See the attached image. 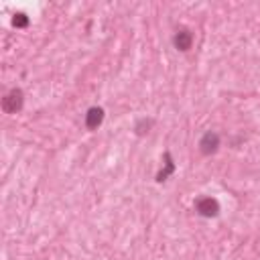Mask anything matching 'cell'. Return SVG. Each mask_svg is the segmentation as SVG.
<instances>
[{"mask_svg": "<svg viewBox=\"0 0 260 260\" xmlns=\"http://www.w3.org/2000/svg\"><path fill=\"white\" fill-rule=\"evenodd\" d=\"M195 209H197V213L203 215V217H215V215L219 213V203H217V199H213V197H199V199L195 201Z\"/></svg>", "mask_w": 260, "mask_h": 260, "instance_id": "7a4b0ae2", "label": "cell"}, {"mask_svg": "<svg viewBox=\"0 0 260 260\" xmlns=\"http://www.w3.org/2000/svg\"><path fill=\"white\" fill-rule=\"evenodd\" d=\"M12 24H14L16 28H24V26H28V16H26L24 12H16L14 18H12Z\"/></svg>", "mask_w": 260, "mask_h": 260, "instance_id": "52a82bcc", "label": "cell"}, {"mask_svg": "<svg viewBox=\"0 0 260 260\" xmlns=\"http://www.w3.org/2000/svg\"><path fill=\"white\" fill-rule=\"evenodd\" d=\"M173 43H175V47H177L179 51H189L191 45H193V32H191L189 28H179V30L175 32Z\"/></svg>", "mask_w": 260, "mask_h": 260, "instance_id": "277c9868", "label": "cell"}, {"mask_svg": "<svg viewBox=\"0 0 260 260\" xmlns=\"http://www.w3.org/2000/svg\"><path fill=\"white\" fill-rule=\"evenodd\" d=\"M22 104H24V93H22V89H10L4 98H2V110L6 112V114H16L20 108H22Z\"/></svg>", "mask_w": 260, "mask_h": 260, "instance_id": "6da1fadb", "label": "cell"}, {"mask_svg": "<svg viewBox=\"0 0 260 260\" xmlns=\"http://www.w3.org/2000/svg\"><path fill=\"white\" fill-rule=\"evenodd\" d=\"M175 173V162H173V156H171V152H165V167L156 173V181L158 183H162V181H167L171 175Z\"/></svg>", "mask_w": 260, "mask_h": 260, "instance_id": "8992f818", "label": "cell"}, {"mask_svg": "<svg viewBox=\"0 0 260 260\" xmlns=\"http://www.w3.org/2000/svg\"><path fill=\"white\" fill-rule=\"evenodd\" d=\"M102 122H104V110H102V108H98V106L89 108V110H87V114H85V126H87L89 130H95Z\"/></svg>", "mask_w": 260, "mask_h": 260, "instance_id": "5b68a950", "label": "cell"}, {"mask_svg": "<svg viewBox=\"0 0 260 260\" xmlns=\"http://www.w3.org/2000/svg\"><path fill=\"white\" fill-rule=\"evenodd\" d=\"M217 148H219V134L217 132H211V130L205 132L201 136V140H199V150L203 154H213Z\"/></svg>", "mask_w": 260, "mask_h": 260, "instance_id": "3957f363", "label": "cell"}]
</instances>
